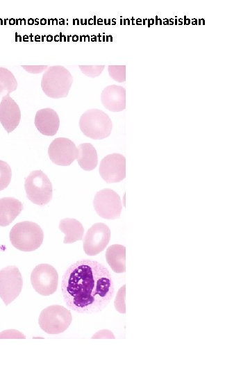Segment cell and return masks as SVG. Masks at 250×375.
<instances>
[{"label": "cell", "mask_w": 250, "mask_h": 375, "mask_svg": "<svg viewBox=\"0 0 250 375\" xmlns=\"http://www.w3.org/2000/svg\"><path fill=\"white\" fill-rule=\"evenodd\" d=\"M24 188L26 197L33 203L43 206L52 198V184L41 170L33 171L26 178Z\"/></svg>", "instance_id": "obj_5"}, {"label": "cell", "mask_w": 250, "mask_h": 375, "mask_svg": "<svg viewBox=\"0 0 250 375\" xmlns=\"http://www.w3.org/2000/svg\"><path fill=\"white\" fill-rule=\"evenodd\" d=\"M22 67L28 73L31 74H40L45 71L47 68V65H22Z\"/></svg>", "instance_id": "obj_26"}, {"label": "cell", "mask_w": 250, "mask_h": 375, "mask_svg": "<svg viewBox=\"0 0 250 375\" xmlns=\"http://www.w3.org/2000/svg\"><path fill=\"white\" fill-rule=\"evenodd\" d=\"M34 122L39 132L47 136L56 135L60 126V119L57 112L50 108L38 110Z\"/></svg>", "instance_id": "obj_15"}, {"label": "cell", "mask_w": 250, "mask_h": 375, "mask_svg": "<svg viewBox=\"0 0 250 375\" xmlns=\"http://www.w3.org/2000/svg\"><path fill=\"white\" fill-rule=\"evenodd\" d=\"M23 279L16 266H8L0 270V297L8 305L20 294Z\"/></svg>", "instance_id": "obj_9"}, {"label": "cell", "mask_w": 250, "mask_h": 375, "mask_svg": "<svg viewBox=\"0 0 250 375\" xmlns=\"http://www.w3.org/2000/svg\"><path fill=\"white\" fill-rule=\"evenodd\" d=\"M92 339H115V337L112 332L108 329H102L97 332L92 337Z\"/></svg>", "instance_id": "obj_27"}, {"label": "cell", "mask_w": 250, "mask_h": 375, "mask_svg": "<svg viewBox=\"0 0 250 375\" xmlns=\"http://www.w3.org/2000/svg\"><path fill=\"white\" fill-rule=\"evenodd\" d=\"M44 239L41 227L36 223L24 221L14 225L10 231V240L13 247L23 251L38 249Z\"/></svg>", "instance_id": "obj_3"}, {"label": "cell", "mask_w": 250, "mask_h": 375, "mask_svg": "<svg viewBox=\"0 0 250 375\" xmlns=\"http://www.w3.org/2000/svg\"><path fill=\"white\" fill-rule=\"evenodd\" d=\"M17 88L14 74L7 68L0 67V97L11 93Z\"/></svg>", "instance_id": "obj_20"}, {"label": "cell", "mask_w": 250, "mask_h": 375, "mask_svg": "<svg viewBox=\"0 0 250 375\" xmlns=\"http://www.w3.org/2000/svg\"><path fill=\"white\" fill-rule=\"evenodd\" d=\"M21 111L18 104L9 94L2 97L0 103V122L4 129L10 133L19 125Z\"/></svg>", "instance_id": "obj_13"}, {"label": "cell", "mask_w": 250, "mask_h": 375, "mask_svg": "<svg viewBox=\"0 0 250 375\" xmlns=\"http://www.w3.org/2000/svg\"><path fill=\"white\" fill-rule=\"evenodd\" d=\"M110 235V229L106 224H93L83 238V247L85 253L92 256L103 251L109 243Z\"/></svg>", "instance_id": "obj_10"}, {"label": "cell", "mask_w": 250, "mask_h": 375, "mask_svg": "<svg viewBox=\"0 0 250 375\" xmlns=\"http://www.w3.org/2000/svg\"><path fill=\"white\" fill-rule=\"evenodd\" d=\"M59 229L65 235L63 240L65 244L83 240L84 228L82 224L75 219H61L59 223Z\"/></svg>", "instance_id": "obj_18"}, {"label": "cell", "mask_w": 250, "mask_h": 375, "mask_svg": "<svg viewBox=\"0 0 250 375\" xmlns=\"http://www.w3.org/2000/svg\"><path fill=\"white\" fill-rule=\"evenodd\" d=\"M67 307L79 313H94L104 309L115 294L111 274L101 263L82 260L70 265L61 282Z\"/></svg>", "instance_id": "obj_1"}, {"label": "cell", "mask_w": 250, "mask_h": 375, "mask_svg": "<svg viewBox=\"0 0 250 375\" xmlns=\"http://www.w3.org/2000/svg\"><path fill=\"white\" fill-rule=\"evenodd\" d=\"M99 174L108 183H117L126 176V158L119 153H111L101 161Z\"/></svg>", "instance_id": "obj_12"}, {"label": "cell", "mask_w": 250, "mask_h": 375, "mask_svg": "<svg viewBox=\"0 0 250 375\" xmlns=\"http://www.w3.org/2000/svg\"><path fill=\"white\" fill-rule=\"evenodd\" d=\"M125 290L126 285L124 284L119 289L114 301V306L116 310L122 314L126 313Z\"/></svg>", "instance_id": "obj_23"}, {"label": "cell", "mask_w": 250, "mask_h": 375, "mask_svg": "<svg viewBox=\"0 0 250 375\" xmlns=\"http://www.w3.org/2000/svg\"><path fill=\"white\" fill-rule=\"evenodd\" d=\"M72 83V75L67 68L53 65L48 67L43 73L41 88L47 97L60 99L68 95Z\"/></svg>", "instance_id": "obj_2"}, {"label": "cell", "mask_w": 250, "mask_h": 375, "mask_svg": "<svg viewBox=\"0 0 250 375\" xmlns=\"http://www.w3.org/2000/svg\"><path fill=\"white\" fill-rule=\"evenodd\" d=\"M76 160L80 167L85 171L94 169L98 163V156L96 149L90 143H82L77 147Z\"/></svg>", "instance_id": "obj_19"}, {"label": "cell", "mask_w": 250, "mask_h": 375, "mask_svg": "<svg viewBox=\"0 0 250 375\" xmlns=\"http://www.w3.org/2000/svg\"><path fill=\"white\" fill-rule=\"evenodd\" d=\"M31 281L33 289L40 294L49 296L57 290L58 274L56 269L49 264H40L32 271Z\"/></svg>", "instance_id": "obj_8"}, {"label": "cell", "mask_w": 250, "mask_h": 375, "mask_svg": "<svg viewBox=\"0 0 250 375\" xmlns=\"http://www.w3.org/2000/svg\"><path fill=\"white\" fill-rule=\"evenodd\" d=\"M23 210V204L14 197L0 199V226L12 223Z\"/></svg>", "instance_id": "obj_16"}, {"label": "cell", "mask_w": 250, "mask_h": 375, "mask_svg": "<svg viewBox=\"0 0 250 375\" xmlns=\"http://www.w3.org/2000/svg\"><path fill=\"white\" fill-rule=\"evenodd\" d=\"M79 127L85 136L93 140H102L110 135L112 124L106 112L93 108L86 110L81 115Z\"/></svg>", "instance_id": "obj_4"}, {"label": "cell", "mask_w": 250, "mask_h": 375, "mask_svg": "<svg viewBox=\"0 0 250 375\" xmlns=\"http://www.w3.org/2000/svg\"><path fill=\"white\" fill-rule=\"evenodd\" d=\"M108 71L115 81L122 83L126 81V65H108Z\"/></svg>", "instance_id": "obj_22"}, {"label": "cell", "mask_w": 250, "mask_h": 375, "mask_svg": "<svg viewBox=\"0 0 250 375\" xmlns=\"http://www.w3.org/2000/svg\"><path fill=\"white\" fill-rule=\"evenodd\" d=\"M106 259L112 270L115 273L126 272V248L122 244H112L106 251Z\"/></svg>", "instance_id": "obj_17"}, {"label": "cell", "mask_w": 250, "mask_h": 375, "mask_svg": "<svg viewBox=\"0 0 250 375\" xmlns=\"http://www.w3.org/2000/svg\"><path fill=\"white\" fill-rule=\"evenodd\" d=\"M101 100L103 106L108 110L122 111L126 108V90L121 85H108L102 90Z\"/></svg>", "instance_id": "obj_14"}, {"label": "cell", "mask_w": 250, "mask_h": 375, "mask_svg": "<svg viewBox=\"0 0 250 375\" xmlns=\"http://www.w3.org/2000/svg\"><path fill=\"white\" fill-rule=\"evenodd\" d=\"M72 313L64 306L52 305L42 310L38 318L40 328L48 334H58L69 326Z\"/></svg>", "instance_id": "obj_6"}, {"label": "cell", "mask_w": 250, "mask_h": 375, "mask_svg": "<svg viewBox=\"0 0 250 375\" xmlns=\"http://www.w3.org/2000/svg\"><path fill=\"white\" fill-rule=\"evenodd\" d=\"M93 206L98 215L107 219L119 218L122 210L120 197L115 191L109 188L103 189L96 193Z\"/></svg>", "instance_id": "obj_7"}, {"label": "cell", "mask_w": 250, "mask_h": 375, "mask_svg": "<svg viewBox=\"0 0 250 375\" xmlns=\"http://www.w3.org/2000/svg\"><path fill=\"white\" fill-rule=\"evenodd\" d=\"M6 338L25 339L26 336L17 330L9 329L0 333V339Z\"/></svg>", "instance_id": "obj_25"}, {"label": "cell", "mask_w": 250, "mask_h": 375, "mask_svg": "<svg viewBox=\"0 0 250 375\" xmlns=\"http://www.w3.org/2000/svg\"><path fill=\"white\" fill-rule=\"evenodd\" d=\"M50 160L61 166L70 165L78 155V149L75 143L67 138L54 139L48 149Z\"/></svg>", "instance_id": "obj_11"}, {"label": "cell", "mask_w": 250, "mask_h": 375, "mask_svg": "<svg viewBox=\"0 0 250 375\" xmlns=\"http://www.w3.org/2000/svg\"><path fill=\"white\" fill-rule=\"evenodd\" d=\"M11 177L12 171L10 165L6 162L0 160V191L8 187Z\"/></svg>", "instance_id": "obj_21"}, {"label": "cell", "mask_w": 250, "mask_h": 375, "mask_svg": "<svg viewBox=\"0 0 250 375\" xmlns=\"http://www.w3.org/2000/svg\"><path fill=\"white\" fill-rule=\"evenodd\" d=\"M78 67L82 73L91 78L99 76L105 68V65H79Z\"/></svg>", "instance_id": "obj_24"}]
</instances>
